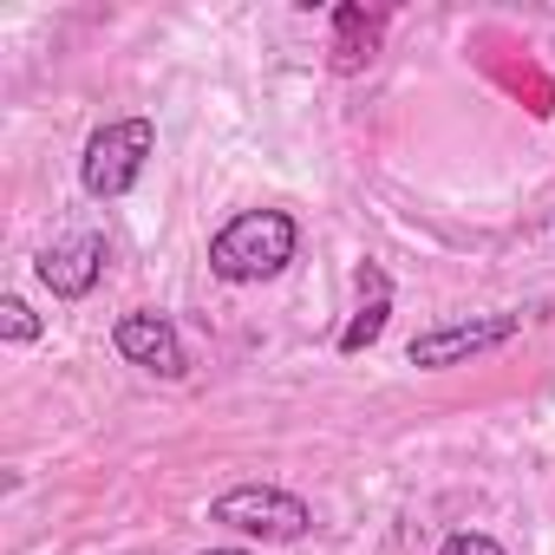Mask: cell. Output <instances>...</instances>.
Returning <instances> with one entry per match:
<instances>
[{
  "mask_svg": "<svg viewBox=\"0 0 555 555\" xmlns=\"http://www.w3.org/2000/svg\"><path fill=\"white\" fill-rule=\"evenodd\" d=\"M112 347H118L125 366H138V373H151V379H183V373H190V347H183V334H177L170 314H151V308L118 314Z\"/></svg>",
  "mask_w": 555,
  "mask_h": 555,
  "instance_id": "5b68a950",
  "label": "cell"
},
{
  "mask_svg": "<svg viewBox=\"0 0 555 555\" xmlns=\"http://www.w3.org/2000/svg\"><path fill=\"white\" fill-rule=\"evenodd\" d=\"M203 555H255V548H203Z\"/></svg>",
  "mask_w": 555,
  "mask_h": 555,
  "instance_id": "8fae6325",
  "label": "cell"
},
{
  "mask_svg": "<svg viewBox=\"0 0 555 555\" xmlns=\"http://www.w3.org/2000/svg\"><path fill=\"white\" fill-rule=\"evenodd\" d=\"M438 555H503V542H496V535H483V529H457V535H444V542H438Z\"/></svg>",
  "mask_w": 555,
  "mask_h": 555,
  "instance_id": "30bf717a",
  "label": "cell"
},
{
  "mask_svg": "<svg viewBox=\"0 0 555 555\" xmlns=\"http://www.w3.org/2000/svg\"><path fill=\"white\" fill-rule=\"evenodd\" d=\"M0 334H8L14 347H34V340H40L47 327H40V314H34V308H27L21 295H8V301H0Z\"/></svg>",
  "mask_w": 555,
  "mask_h": 555,
  "instance_id": "9c48e42d",
  "label": "cell"
},
{
  "mask_svg": "<svg viewBox=\"0 0 555 555\" xmlns=\"http://www.w3.org/2000/svg\"><path fill=\"white\" fill-rule=\"evenodd\" d=\"M151 151H157V125H151V118H112V125H99V131L86 138V151H79V183H86V196H92V203L131 196V183L144 177Z\"/></svg>",
  "mask_w": 555,
  "mask_h": 555,
  "instance_id": "7a4b0ae2",
  "label": "cell"
},
{
  "mask_svg": "<svg viewBox=\"0 0 555 555\" xmlns=\"http://www.w3.org/2000/svg\"><path fill=\"white\" fill-rule=\"evenodd\" d=\"M295 255H301V222L288 209H242L209 235V274L229 288L274 282Z\"/></svg>",
  "mask_w": 555,
  "mask_h": 555,
  "instance_id": "6da1fadb",
  "label": "cell"
},
{
  "mask_svg": "<svg viewBox=\"0 0 555 555\" xmlns=\"http://www.w3.org/2000/svg\"><path fill=\"white\" fill-rule=\"evenodd\" d=\"M379 34H386V14H366V8H353V0H340L334 8V73L340 79L366 73L373 53H379Z\"/></svg>",
  "mask_w": 555,
  "mask_h": 555,
  "instance_id": "ba28073f",
  "label": "cell"
},
{
  "mask_svg": "<svg viewBox=\"0 0 555 555\" xmlns=\"http://www.w3.org/2000/svg\"><path fill=\"white\" fill-rule=\"evenodd\" d=\"M105 261H112V242H105L99 229H79V235H60L53 248H40L34 274L53 288V301H86V295L99 288Z\"/></svg>",
  "mask_w": 555,
  "mask_h": 555,
  "instance_id": "8992f818",
  "label": "cell"
},
{
  "mask_svg": "<svg viewBox=\"0 0 555 555\" xmlns=\"http://www.w3.org/2000/svg\"><path fill=\"white\" fill-rule=\"evenodd\" d=\"M209 522L255 535V542H301L314 529V509H308V496H295L282 483H235L209 503Z\"/></svg>",
  "mask_w": 555,
  "mask_h": 555,
  "instance_id": "3957f363",
  "label": "cell"
},
{
  "mask_svg": "<svg viewBox=\"0 0 555 555\" xmlns=\"http://www.w3.org/2000/svg\"><path fill=\"white\" fill-rule=\"evenodd\" d=\"M353 288H360V314H353V321L340 327V340H334L347 360L366 353V347L386 334V321H392V274H386L379 261H360V268H353Z\"/></svg>",
  "mask_w": 555,
  "mask_h": 555,
  "instance_id": "52a82bcc",
  "label": "cell"
},
{
  "mask_svg": "<svg viewBox=\"0 0 555 555\" xmlns=\"http://www.w3.org/2000/svg\"><path fill=\"white\" fill-rule=\"evenodd\" d=\"M516 334H522V314H464V321H438V327L412 334L405 360L418 373H451V366H470V360L509 347Z\"/></svg>",
  "mask_w": 555,
  "mask_h": 555,
  "instance_id": "277c9868",
  "label": "cell"
}]
</instances>
